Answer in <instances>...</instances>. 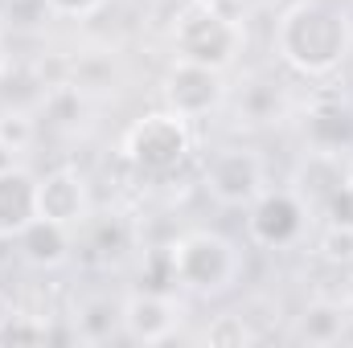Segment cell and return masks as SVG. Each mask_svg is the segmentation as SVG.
<instances>
[{
    "instance_id": "6da1fadb",
    "label": "cell",
    "mask_w": 353,
    "mask_h": 348,
    "mask_svg": "<svg viewBox=\"0 0 353 348\" xmlns=\"http://www.w3.org/2000/svg\"><path fill=\"white\" fill-rule=\"evenodd\" d=\"M275 54L304 78L337 74L353 54L350 17L329 0H300L275 21Z\"/></svg>"
},
{
    "instance_id": "7a4b0ae2",
    "label": "cell",
    "mask_w": 353,
    "mask_h": 348,
    "mask_svg": "<svg viewBox=\"0 0 353 348\" xmlns=\"http://www.w3.org/2000/svg\"><path fill=\"white\" fill-rule=\"evenodd\" d=\"M169 274H173V287L210 299L239 283L243 250L218 230H189L169 246Z\"/></svg>"
},
{
    "instance_id": "3957f363",
    "label": "cell",
    "mask_w": 353,
    "mask_h": 348,
    "mask_svg": "<svg viewBox=\"0 0 353 348\" xmlns=\"http://www.w3.org/2000/svg\"><path fill=\"white\" fill-rule=\"evenodd\" d=\"M189 156H193V131H189V119H181L176 111L144 115L123 135V160L152 180L181 173Z\"/></svg>"
},
{
    "instance_id": "277c9868",
    "label": "cell",
    "mask_w": 353,
    "mask_h": 348,
    "mask_svg": "<svg viewBox=\"0 0 353 348\" xmlns=\"http://www.w3.org/2000/svg\"><path fill=\"white\" fill-rule=\"evenodd\" d=\"M239 45H243V29H239V21H230L218 4H193L173 29L176 62L226 70V66L239 58Z\"/></svg>"
},
{
    "instance_id": "5b68a950",
    "label": "cell",
    "mask_w": 353,
    "mask_h": 348,
    "mask_svg": "<svg viewBox=\"0 0 353 348\" xmlns=\"http://www.w3.org/2000/svg\"><path fill=\"white\" fill-rule=\"evenodd\" d=\"M304 217H308V205L296 193H288V188H263L247 205V234H251L255 246L283 250V246H292L304 234Z\"/></svg>"
},
{
    "instance_id": "8992f818",
    "label": "cell",
    "mask_w": 353,
    "mask_h": 348,
    "mask_svg": "<svg viewBox=\"0 0 353 348\" xmlns=\"http://www.w3.org/2000/svg\"><path fill=\"white\" fill-rule=\"evenodd\" d=\"M205 193L226 209H247L263 193V160L247 148H222L205 160Z\"/></svg>"
},
{
    "instance_id": "52a82bcc",
    "label": "cell",
    "mask_w": 353,
    "mask_h": 348,
    "mask_svg": "<svg viewBox=\"0 0 353 348\" xmlns=\"http://www.w3.org/2000/svg\"><path fill=\"white\" fill-rule=\"evenodd\" d=\"M222 102V70L176 62L165 74V107L176 111L181 119H201Z\"/></svg>"
},
{
    "instance_id": "ba28073f",
    "label": "cell",
    "mask_w": 353,
    "mask_h": 348,
    "mask_svg": "<svg viewBox=\"0 0 353 348\" xmlns=\"http://www.w3.org/2000/svg\"><path fill=\"white\" fill-rule=\"evenodd\" d=\"M37 217L58 221V226H83L90 217V193L87 180L74 168H54L37 176Z\"/></svg>"
},
{
    "instance_id": "9c48e42d",
    "label": "cell",
    "mask_w": 353,
    "mask_h": 348,
    "mask_svg": "<svg viewBox=\"0 0 353 348\" xmlns=\"http://www.w3.org/2000/svg\"><path fill=\"white\" fill-rule=\"evenodd\" d=\"M123 328L132 340H144V345H161L176 332V303L148 287V291H136L123 299Z\"/></svg>"
},
{
    "instance_id": "30bf717a",
    "label": "cell",
    "mask_w": 353,
    "mask_h": 348,
    "mask_svg": "<svg viewBox=\"0 0 353 348\" xmlns=\"http://www.w3.org/2000/svg\"><path fill=\"white\" fill-rule=\"evenodd\" d=\"M33 217H37V176L17 164H4L0 168V242H17Z\"/></svg>"
},
{
    "instance_id": "8fae6325",
    "label": "cell",
    "mask_w": 353,
    "mask_h": 348,
    "mask_svg": "<svg viewBox=\"0 0 353 348\" xmlns=\"http://www.w3.org/2000/svg\"><path fill=\"white\" fill-rule=\"evenodd\" d=\"M17 242H21V254L33 266H62V262L70 259V234H66V226L46 221V217H33L21 230Z\"/></svg>"
},
{
    "instance_id": "7c38bea8",
    "label": "cell",
    "mask_w": 353,
    "mask_h": 348,
    "mask_svg": "<svg viewBox=\"0 0 353 348\" xmlns=\"http://www.w3.org/2000/svg\"><path fill=\"white\" fill-rule=\"evenodd\" d=\"M304 131H308V140H312L316 152H333V156H337L341 148L353 144V115L341 102H316V107L308 111Z\"/></svg>"
},
{
    "instance_id": "4fadbf2b",
    "label": "cell",
    "mask_w": 353,
    "mask_h": 348,
    "mask_svg": "<svg viewBox=\"0 0 353 348\" xmlns=\"http://www.w3.org/2000/svg\"><path fill=\"white\" fill-rule=\"evenodd\" d=\"M350 312L353 307H345V303L316 299V303L304 307L296 336L308 340V345H337V340H341V328H345V320H350Z\"/></svg>"
},
{
    "instance_id": "5bb4252c",
    "label": "cell",
    "mask_w": 353,
    "mask_h": 348,
    "mask_svg": "<svg viewBox=\"0 0 353 348\" xmlns=\"http://www.w3.org/2000/svg\"><path fill=\"white\" fill-rule=\"evenodd\" d=\"M115 324H123V303H111V299H87L83 312H79V336H87V340H103V336H111Z\"/></svg>"
},
{
    "instance_id": "9a60e30c",
    "label": "cell",
    "mask_w": 353,
    "mask_h": 348,
    "mask_svg": "<svg viewBox=\"0 0 353 348\" xmlns=\"http://www.w3.org/2000/svg\"><path fill=\"white\" fill-rule=\"evenodd\" d=\"M279 111V90L271 83H255V87L243 90V115L255 119V123H271Z\"/></svg>"
},
{
    "instance_id": "2e32d148",
    "label": "cell",
    "mask_w": 353,
    "mask_h": 348,
    "mask_svg": "<svg viewBox=\"0 0 353 348\" xmlns=\"http://www.w3.org/2000/svg\"><path fill=\"white\" fill-rule=\"evenodd\" d=\"M205 340H210V345H247V340H255V332L247 328L243 316H218V320L205 328Z\"/></svg>"
},
{
    "instance_id": "e0dca14e",
    "label": "cell",
    "mask_w": 353,
    "mask_h": 348,
    "mask_svg": "<svg viewBox=\"0 0 353 348\" xmlns=\"http://www.w3.org/2000/svg\"><path fill=\"white\" fill-rule=\"evenodd\" d=\"M321 254L329 262H337V266H353V230L350 226H325Z\"/></svg>"
},
{
    "instance_id": "ac0fdd59",
    "label": "cell",
    "mask_w": 353,
    "mask_h": 348,
    "mask_svg": "<svg viewBox=\"0 0 353 348\" xmlns=\"http://www.w3.org/2000/svg\"><path fill=\"white\" fill-rule=\"evenodd\" d=\"M321 209H325V221H329V226H350L353 230V188L345 184V180L325 197Z\"/></svg>"
},
{
    "instance_id": "d6986e66",
    "label": "cell",
    "mask_w": 353,
    "mask_h": 348,
    "mask_svg": "<svg viewBox=\"0 0 353 348\" xmlns=\"http://www.w3.org/2000/svg\"><path fill=\"white\" fill-rule=\"evenodd\" d=\"M29 140H33V123H29L25 115H4V119H0V148L21 152Z\"/></svg>"
},
{
    "instance_id": "ffe728a7",
    "label": "cell",
    "mask_w": 353,
    "mask_h": 348,
    "mask_svg": "<svg viewBox=\"0 0 353 348\" xmlns=\"http://www.w3.org/2000/svg\"><path fill=\"white\" fill-rule=\"evenodd\" d=\"M99 4L103 0H46V8L58 12V17H90Z\"/></svg>"
},
{
    "instance_id": "44dd1931",
    "label": "cell",
    "mask_w": 353,
    "mask_h": 348,
    "mask_svg": "<svg viewBox=\"0 0 353 348\" xmlns=\"http://www.w3.org/2000/svg\"><path fill=\"white\" fill-rule=\"evenodd\" d=\"M8 320H12V303H8V295L0 291V328H4Z\"/></svg>"
},
{
    "instance_id": "7402d4cb",
    "label": "cell",
    "mask_w": 353,
    "mask_h": 348,
    "mask_svg": "<svg viewBox=\"0 0 353 348\" xmlns=\"http://www.w3.org/2000/svg\"><path fill=\"white\" fill-rule=\"evenodd\" d=\"M345 184H350V188H353V156H350V160H345Z\"/></svg>"
},
{
    "instance_id": "603a6c76",
    "label": "cell",
    "mask_w": 353,
    "mask_h": 348,
    "mask_svg": "<svg viewBox=\"0 0 353 348\" xmlns=\"http://www.w3.org/2000/svg\"><path fill=\"white\" fill-rule=\"evenodd\" d=\"M0 78H4V50H0Z\"/></svg>"
},
{
    "instance_id": "cb8c5ba5",
    "label": "cell",
    "mask_w": 353,
    "mask_h": 348,
    "mask_svg": "<svg viewBox=\"0 0 353 348\" xmlns=\"http://www.w3.org/2000/svg\"><path fill=\"white\" fill-rule=\"evenodd\" d=\"M193 4H218V0H193Z\"/></svg>"
}]
</instances>
